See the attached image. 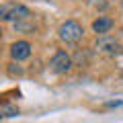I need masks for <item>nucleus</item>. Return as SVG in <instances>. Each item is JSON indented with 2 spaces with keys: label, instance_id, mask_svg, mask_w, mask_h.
I'll use <instances>...</instances> for the list:
<instances>
[{
  "label": "nucleus",
  "instance_id": "obj_1",
  "mask_svg": "<svg viewBox=\"0 0 123 123\" xmlns=\"http://www.w3.org/2000/svg\"><path fill=\"white\" fill-rule=\"evenodd\" d=\"M29 6L18 4V2H4L0 4V23H18L25 21V18H31Z\"/></svg>",
  "mask_w": 123,
  "mask_h": 123
},
{
  "label": "nucleus",
  "instance_id": "obj_2",
  "mask_svg": "<svg viewBox=\"0 0 123 123\" xmlns=\"http://www.w3.org/2000/svg\"><path fill=\"white\" fill-rule=\"evenodd\" d=\"M84 35V29L78 21H66L62 23L60 29H57V37H60L64 43H78Z\"/></svg>",
  "mask_w": 123,
  "mask_h": 123
},
{
  "label": "nucleus",
  "instance_id": "obj_3",
  "mask_svg": "<svg viewBox=\"0 0 123 123\" xmlns=\"http://www.w3.org/2000/svg\"><path fill=\"white\" fill-rule=\"evenodd\" d=\"M72 66H74V62H72V57H70V53H66V51H55L51 55V60H49V70L53 72V74H57V76H64V74H68V72L72 70Z\"/></svg>",
  "mask_w": 123,
  "mask_h": 123
},
{
  "label": "nucleus",
  "instance_id": "obj_4",
  "mask_svg": "<svg viewBox=\"0 0 123 123\" xmlns=\"http://www.w3.org/2000/svg\"><path fill=\"white\" fill-rule=\"evenodd\" d=\"M94 47H97L101 53H105V55H115V53H119L121 45H119V41L115 39L113 35H109V33H107V35H98V37H97Z\"/></svg>",
  "mask_w": 123,
  "mask_h": 123
},
{
  "label": "nucleus",
  "instance_id": "obj_5",
  "mask_svg": "<svg viewBox=\"0 0 123 123\" xmlns=\"http://www.w3.org/2000/svg\"><path fill=\"white\" fill-rule=\"evenodd\" d=\"M31 51H33V45L29 41H17V43L10 45V57L14 62H23L27 57H31Z\"/></svg>",
  "mask_w": 123,
  "mask_h": 123
},
{
  "label": "nucleus",
  "instance_id": "obj_6",
  "mask_svg": "<svg viewBox=\"0 0 123 123\" xmlns=\"http://www.w3.org/2000/svg\"><path fill=\"white\" fill-rule=\"evenodd\" d=\"M113 18L111 17H98L97 21L92 23V31L97 33V35H107L111 29H113Z\"/></svg>",
  "mask_w": 123,
  "mask_h": 123
},
{
  "label": "nucleus",
  "instance_id": "obj_7",
  "mask_svg": "<svg viewBox=\"0 0 123 123\" xmlns=\"http://www.w3.org/2000/svg\"><path fill=\"white\" fill-rule=\"evenodd\" d=\"M14 31H18V33H29V31L35 29V23H33V17L31 18H25V21H18V23H12Z\"/></svg>",
  "mask_w": 123,
  "mask_h": 123
},
{
  "label": "nucleus",
  "instance_id": "obj_8",
  "mask_svg": "<svg viewBox=\"0 0 123 123\" xmlns=\"http://www.w3.org/2000/svg\"><path fill=\"white\" fill-rule=\"evenodd\" d=\"M8 76H10V78H18V76H23V68L17 66V64H8Z\"/></svg>",
  "mask_w": 123,
  "mask_h": 123
},
{
  "label": "nucleus",
  "instance_id": "obj_9",
  "mask_svg": "<svg viewBox=\"0 0 123 123\" xmlns=\"http://www.w3.org/2000/svg\"><path fill=\"white\" fill-rule=\"evenodd\" d=\"M0 37H2V29H0Z\"/></svg>",
  "mask_w": 123,
  "mask_h": 123
},
{
  "label": "nucleus",
  "instance_id": "obj_10",
  "mask_svg": "<svg viewBox=\"0 0 123 123\" xmlns=\"http://www.w3.org/2000/svg\"><path fill=\"white\" fill-rule=\"evenodd\" d=\"M121 10H123V2H121Z\"/></svg>",
  "mask_w": 123,
  "mask_h": 123
}]
</instances>
